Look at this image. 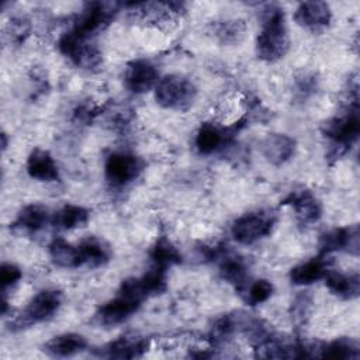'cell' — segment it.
I'll return each instance as SVG.
<instances>
[{
  "mask_svg": "<svg viewBox=\"0 0 360 360\" xmlns=\"http://www.w3.org/2000/svg\"><path fill=\"white\" fill-rule=\"evenodd\" d=\"M52 224L58 229H75L84 226L89 221V211L80 205L66 204L52 217Z\"/></svg>",
  "mask_w": 360,
  "mask_h": 360,
  "instance_id": "obj_21",
  "label": "cell"
},
{
  "mask_svg": "<svg viewBox=\"0 0 360 360\" xmlns=\"http://www.w3.org/2000/svg\"><path fill=\"white\" fill-rule=\"evenodd\" d=\"M49 255L55 264L66 269H75L83 264L79 246H73L66 240L58 238L49 245Z\"/></svg>",
  "mask_w": 360,
  "mask_h": 360,
  "instance_id": "obj_20",
  "label": "cell"
},
{
  "mask_svg": "<svg viewBox=\"0 0 360 360\" xmlns=\"http://www.w3.org/2000/svg\"><path fill=\"white\" fill-rule=\"evenodd\" d=\"M215 32L217 37L225 44L238 42L243 34V27L238 21H224L217 27Z\"/></svg>",
  "mask_w": 360,
  "mask_h": 360,
  "instance_id": "obj_29",
  "label": "cell"
},
{
  "mask_svg": "<svg viewBox=\"0 0 360 360\" xmlns=\"http://www.w3.org/2000/svg\"><path fill=\"white\" fill-rule=\"evenodd\" d=\"M221 277L233 284L239 291L248 284V269L245 263L238 257H226L219 267Z\"/></svg>",
  "mask_w": 360,
  "mask_h": 360,
  "instance_id": "obj_27",
  "label": "cell"
},
{
  "mask_svg": "<svg viewBox=\"0 0 360 360\" xmlns=\"http://www.w3.org/2000/svg\"><path fill=\"white\" fill-rule=\"evenodd\" d=\"M323 278H325L326 287L332 291V294L340 298L352 300L359 295V290H360L359 274H343L339 271L328 270Z\"/></svg>",
  "mask_w": 360,
  "mask_h": 360,
  "instance_id": "obj_18",
  "label": "cell"
},
{
  "mask_svg": "<svg viewBox=\"0 0 360 360\" xmlns=\"http://www.w3.org/2000/svg\"><path fill=\"white\" fill-rule=\"evenodd\" d=\"M197 89L191 80L179 75L160 79L155 87V98L159 105L169 110L186 111L194 103Z\"/></svg>",
  "mask_w": 360,
  "mask_h": 360,
  "instance_id": "obj_2",
  "label": "cell"
},
{
  "mask_svg": "<svg viewBox=\"0 0 360 360\" xmlns=\"http://www.w3.org/2000/svg\"><path fill=\"white\" fill-rule=\"evenodd\" d=\"M143 169V162L128 152L111 153L104 166L105 179L110 184L120 187L135 180Z\"/></svg>",
  "mask_w": 360,
  "mask_h": 360,
  "instance_id": "obj_4",
  "label": "cell"
},
{
  "mask_svg": "<svg viewBox=\"0 0 360 360\" xmlns=\"http://www.w3.org/2000/svg\"><path fill=\"white\" fill-rule=\"evenodd\" d=\"M148 349V340L138 336H121L103 349V356L114 359H134L142 356Z\"/></svg>",
  "mask_w": 360,
  "mask_h": 360,
  "instance_id": "obj_17",
  "label": "cell"
},
{
  "mask_svg": "<svg viewBox=\"0 0 360 360\" xmlns=\"http://www.w3.org/2000/svg\"><path fill=\"white\" fill-rule=\"evenodd\" d=\"M330 17V8L325 1H304L294 13L295 22L311 31H321L328 27Z\"/></svg>",
  "mask_w": 360,
  "mask_h": 360,
  "instance_id": "obj_11",
  "label": "cell"
},
{
  "mask_svg": "<svg viewBox=\"0 0 360 360\" xmlns=\"http://www.w3.org/2000/svg\"><path fill=\"white\" fill-rule=\"evenodd\" d=\"M316 357H328V359H357L359 347L350 339H336L330 343H326L316 349Z\"/></svg>",
  "mask_w": 360,
  "mask_h": 360,
  "instance_id": "obj_25",
  "label": "cell"
},
{
  "mask_svg": "<svg viewBox=\"0 0 360 360\" xmlns=\"http://www.w3.org/2000/svg\"><path fill=\"white\" fill-rule=\"evenodd\" d=\"M262 155L276 166L285 163L295 150V141L285 134H269L260 143Z\"/></svg>",
  "mask_w": 360,
  "mask_h": 360,
  "instance_id": "obj_13",
  "label": "cell"
},
{
  "mask_svg": "<svg viewBox=\"0 0 360 360\" xmlns=\"http://www.w3.org/2000/svg\"><path fill=\"white\" fill-rule=\"evenodd\" d=\"M360 122L357 115V107L350 110V112L336 117L329 121L325 127V134L333 143L339 148L350 146L359 136Z\"/></svg>",
  "mask_w": 360,
  "mask_h": 360,
  "instance_id": "obj_7",
  "label": "cell"
},
{
  "mask_svg": "<svg viewBox=\"0 0 360 360\" xmlns=\"http://www.w3.org/2000/svg\"><path fill=\"white\" fill-rule=\"evenodd\" d=\"M87 347V340L79 333H63L53 336L44 345V352L53 357H68L83 352Z\"/></svg>",
  "mask_w": 360,
  "mask_h": 360,
  "instance_id": "obj_16",
  "label": "cell"
},
{
  "mask_svg": "<svg viewBox=\"0 0 360 360\" xmlns=\"http://www.w3.org/2000/svg\"><path fill=\"white\" fill-rule=\"evenodd\" d=\"M21 278V270L11 264V263H4L1 266V270H0V281H1V288H3V292L6 291L7 287H11L14 285L18 280Z\"/></svg>",
  "mask_w": 360,
  "mask_h": 360,
  "instance_id": "obj_30",
  "label": "cell"
},
{
  "mask_svg": "<svg viewBox=\"0 0 360 360\" xmlns=\"http://www.w3.org/2000/svg\"><path fill=\"white\" fill-rule=\"evenodd\" d=\"M58 48L66 58H69L76 66L80 68L90 69L100 60L98 51L87 42V38L80 37L75 31L63 34L59 38Z\"/></svg>",
  "mask_w": 360,
  "mask_h": 360,
  "instance_id": "obj_6",
  "label": "cell"
},
{
  "mask_svg": "<svg viewBox=\"0 0 360 360\" xmlns=\"http://www.w3.org/2000/svg\"><path fill=\"white\" fill-rule=\"evenodd\" d=\"M62 304V294L58 290L46 288L39 291L22 309V312L13 321V325L18 329L28 328L34 323L42 322L51 318Z\"/></svg>",
  "mask_w": 360,
  "mask_h": 360,
  "instance_id": "obj_3",
  "label": "cell"
},
{
  "mask_svg": "<svg viewBox=\"0 0 360 360\" xmlns=\"http://www.w3.org/2000/svg\"><path fill=\"white\" fill-rule=\"evenodd\" d=\"M321 252L328 255L335 250H347L357 255L359 252V229L357 226L335 228L321 236Z\"/></svg>",
  "mask_w": 360,
  "mask_h": 360,
  "instance_id": "obj_12",
  "label": "cell"
},
{
  "mask_svg": "<svg viewBox=\"0 0 360 360\" xmlns=\"http://www.w3.org/2000/svg\"><path fill=\"white\" fill-rule=\"evenodd\" d=\"M159 73L156 68L148 60H134L128 65L125 72V86L129 91L141 94L156 87Z\"/></svg>",
  "mask_w": 360,
  "mask_h": 360,
  "instance_id": "obj_10",
  "label": "cell"
},
{
  "mask_svg": "<svg viewBox=\"0 0 360 360\" xmlns=\"http://www.w3.org/2000/svg\"><path fill=\"white\" fill-rule=\"evenodd\" d=\"M112 11L103 3H89L79 14L72 31L83 38H89L96 31L101 30L110 22Z\"/></svg>",
  "mask_w": 360,
  "mask_h": 360,
  "instance_id": "obj_8",
  "label": "cell"
},
{
  "mask_svg": "<svg viewBox=\"0 0 360 360\" xmlns=\"http://www.w3.org/2000/svg\"><path fill=\"white\" fill-rule=\"evenodd\" d=\"M48 222V211L42 205L38 204H31L24 207L15 221H14V228L25 231V232H38L45 226Z\"/></svg>",
  "mask_w": 360,
  "mask_h": 360,
  "instance_id": "obj_22",
  "label": "cell"
},
{
  "mask_svg": "<svg viewBox=\"0 0 360 360\" xmlns=\"http://www.w3.org/2000/svg\"><path fill=\"white\" fill-rule=\"evenodd\" d=\"M27 172L32 179L39 181H55L59 179L58 166L49 152L34 149L27 160Z\"/></svg>",
  "mask_w": 360,
  "mask_h": 360,
  "instance_id": "obj_15",
  "label": "cell"
},
{
  "mask_svg": "<svg viewBox=\"0 0 360 360\" xmlns=\"http://www.w3.org/2000/svg\"><path fill=\"white\" fill-rule=\"evenodd\" d=\"M225 132L211 122H204L195 136V146L200 153L210 155L222 148L225 142Z\"/></svg>",
  "mask_w": 360,
  "mask_h": 360,
  "instance_id": "obj_23",
  "label": "cell"
},
{
  "mask_svg": "<svg viewBox=\"0 0 360 360\" xmlns=\"http://www.w3.org/2000/svg\"><path fill=\"white\" fill-rule=\"evenodd\" d=\"M288 44L283 10L269 6L263 11L262 31L256 38L257 58L266 62H276L285 55Z\"/></svg>",
  "mask_w": 360,
  "mask_h": 360,
  "instance_id": "obj_1",
  "label": "cell"
},
{
  "mask_svg": "<svg viewBox=\"0 0 360 360\" xmlns=\"http://www.w3.org/2000/svg\"><path fill=\"white\" fill-rule=\"evenodd\" d=\"M150 259L153 262V266L167 269V266L180 263L181 255L169 239L162 236L153 245V248L150 250Z\"/></svg>",
  "mask_w": 360,
  "mask_h": 360,
  "instance_id": "obj_24",
  "label": "cell"
},
{
  "mask_svg": "<svg viewBox=\"0 0 360 360\" xmlns=\"http://www.w3.org/2000/svg\"><path fill=\"white\" fill-rule=\"evenodd\" d=\"M83 264H87L90 267H98L108 262L110 253L108 249L96 238H87L82 240L79 245Z\"/></svg>",
  "mask_w": 360,
  "mask_h": 360,
  "instance_id": "obj_26",
  "label": "cell"
},
{
  "mask_svg": "<svg viewBox=\"0 0 360 360\" xmlns=\"http://www.w3.org/2000/svg\"><path fill=\"white\" fill-rule=\"evenodd\" d=\"M141 302L142 301L118 291V295L115 298L110 300L98 308L97 318L104 325L120 323L131 316V314H134L139 308Z\"/></svg>",
  "mask_w": 360,
  "mask_h": 360,
  "instance_id": "obj_9",
  "label": "cell"
},
{
  "mask_svg": "<svg viewBox=\"0 0 360 360\" xmlns=\"http://www.w3.org/2000/svg\"><path fill=\"white\" fill-rule=\"evenodd\" d=\"M273 290H274L273 284L269 280L260 278V280H256L253 283H248L239 291V294L243 297V300L249 305H257V304H262V302L267 301L271 297Z\"/></svg>",
  "mask_w": 360,
  "mask_h": 360,
  "instance_id": "obj_28",
  "label": "cell"
},
{
  "mask_svg": "<svg viewBox=\"0 0 360 360\" xmlns=\"http://www.w3.org/2000/svg\"><path fill=\"white\" fill-rule=\"evenodd\" d=\"M284 205H291L297 217L305 222L311 224L319 219L321 217V204L315 195L308 190H300L291 193L284 201Z\"/></svg>",
  "mask_w": 360,
  "mask_h": 360,
  "instance_id": "obj_14",
  "label": "cell"
},
{
  "mask_svg": "<svg viewBox=\"0 0 360 360\" xmlns=\"http://www.w3.org/2000/svg\"><path fill=\"white\" fill-rule=\"evenodd\" d=\"M274 221L271 215L263 212L245 214L233 222L232 236L242 245H252L271 232Z\"/></svg>",
  "mask_w": 360,
  "mask_h": 360,
  "instance_id": "obj_5",
  "label": "cell"
},
{
  "mask_svg": "<svg viewBox=\"0 0 360 360\" xmlns=\"http://www.w3.org/2000/svg\"><path fill=\"white\" fill-rule=\"evenodd\" d=\"M328 270V263L323 257H314L292 267L290 271V280L297 285H308L323 278Z\"/></svg>",
  "mask_w": 360,
  "mask_h": 360,
  "instance_id": "obj_19",
  "label": "cell"
}]
</instances>
